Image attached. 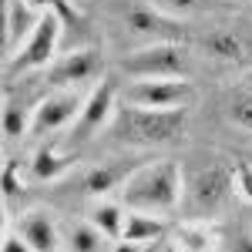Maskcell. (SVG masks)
<instances>
[{"label":"cell","mask_w":252,"mask_h":252,"mask_svg":"<svg viewBox=\"0 0 252 252\" xmlns=\"http://www.w3.org/2000/svg\"><path fill=\"white\" fill-rule=\"evenodd\" d=\"M121 71L131 81H141V78H189L192 61H189V51H185L178 40H161V44L135 47L128 58L121 61Z\"/></svg>","instance_id":"4"},{"label":"cell","mask_w":252,"mask_h":252,"mask_svg":"<svg viewBox=\"0 0 252 252\" xmlns=\"http://www.w3.org/2000/svg\"><path fill=\"white\" fill-rule=\"evenodd\" d=\"M88 222L94 225L97 232L104 235L108 242H118L121 235H125V222H128V209L121 205V202H108V198H101L94 209L88 212Z\"/></svg>","instance_id":"15"},{"label":"cell","mask_w":252,"mask_h":252,"mask_svg":"<svg viewBox=\"0 0 252 252\" xmlns=\"http://www.w3.org/2000/svg\"><path fill=\"white\" fill-rule=\"evenodd\" d=\"M205 54L215 61H225V64H252V37L232 27H215L202 37Z\"/></svg>","instance_id":"13"},{"label":"cell","mask_w":252,"mask_h":252,"mask_svg":"<svg viewBox=\"0 0 252 252\" xmlns=\"http://www.w3.org/2000/svg\"><path fill=\"white\" fill-rule=\"evenodd\" d=\"M222 252H252V235H246V232L225 235V242H222Z\"/></svg>","instance_id":"24"},{"label":"cell","mask_w":252,"mask_h":252,"mask_svg":"<svg viewBox=\"0 0 252 252\" xmlns=\"http://www.w3.org/2000/svg\"><path fill=\"white\" fill-rule=\"evenodd\" d=\"M145 252H155V246H148V249H145Z\"/></svg>","instance_id":"28"},{"label":"cell","mask_w":252,"mask_h":252,"mask_svg":"<svg viewBox=\"0 0 252 252\" xmlns=\"http://www.w3.org/2000/svg\"><path fill=\"white\" fill-rule=\"evenodd\" d=\"M37 7H31L27 0H7V20H3V58H14L24 40L34 34V27L40 24Z\"/></svg>","instance_id":"12"},{"label":"cell","mask_w":252,"mask_h":252,"mask_svg":"<svg viewBox=\"0 0 252 252\" xmlns=\"http://www.w3.org/2000/svg\"><path fill=\"white\" fill-rule=\"evenodd\" d=\"M155 252H182V249H178V246H175V242H161V246H158Z\"/></svg>","instance_id":"27"},{"label":"cell","mask_w":252,"mask_h":252,"mask_svg":"<svg viewBox=\"0 0 252 252\" xmlns=\"http://www.w3.org/2000/svg\"><path fill=\"white\" fill-rule=\"evenodd\" d=\"M115 101H118V84L111 78H101V84L91 88V94L84 97V108H81L78 121H74V145H84V141H91V138L101 131V128H108L111 125V118H115Z\"/></svg>","instance_id":"7"},{"label":"cell","mask_w":252,"mask_h":252,"mask_svg":"<svg viewBox=\"0 0 252 252\" xmlns=\"http://www.w3.org/2000/svg\"><path fill=\"white\" fill-rule=\"evenodd\" d=\"M125 34L131 40H138V47H145V44L178 40L182 37V27H178V17L161 14L152 3H135V7L125 14Z\"/></svg>","instance_id":"9"},{"label":"cell","mask_w":252,"mask_h":252,"mask_svg":"<svg viewBox=\"0 0 252 252\" xmlns=\"http://www.w3.org/2000/svg\"><path fill=\"white\" fill-rule=\"evenodd\" d=\"M135 168H138V165L125 161V158H108V161H101V165H94V168H88V172H84L81 189H84V195H101V198H104L108 192L121 189Z\"/></svg>","instance_id":"14"},{"label":"cell","mask_w":252,"mask_h":252,"mask_svg":"<svg viewBox=\"0 0 252 252\" xmlns=\"http://www.w3.org/2000/svg\"><path fill=\"white\" fill-rule=\"evenodd\" d=\"M172 242L182 252H209L212 242H215V235H212V229H209L202 219H185V222L175 229Z\"/></svg>","instance_id":"18"},{"label":"cell","mask_w":252,"mask_h":252,"mask_svg":"<svg viewBox=\"0 0 252 252\" xmlns=\"http://www.w3.org/2000/svg\"><path fill=\"white\" fill-rule=\"evenodd\" d=\"M14 232L24 235L34 252H58L64 246V232H61L54 212H47V209H27V212H20L17 222H14Z\"/></svg>","instance_id":"11"},{"label":"cell","mask_w":252,"mask_h":252,"mask_svg":"<svg viewBox=\"0 0 252 252\" xmlns=\"http://www.w3.org/2000/svg\"><path fill=\"white\" fill-rule=\"evenodd\" d=\"M168 232L165 219L161 215H148V212H128V222H125V235L128 242H138V246H155L161 242Z\"/></svg>","instance_id":"16"},{"label":"cell","mask_w":252,"mask_h":252,"mask_svg":"<svg viewBox=\"0 0 252 252\" xmlns=\"http://www.w3.org/2000/svg\"><path fill=\"white\" fill-rule=\"evenodd\" d=\"M235 192L242 195L246 202H252V158L235 165Z\"/></svg>","instance_id":"23"},{"label":"cell","mask_w":252,"mask_h":252,"mask_svg":"<svg viewBox=\"0 0 252 252\" xmlns=\"http://www.w3.org/2000/svg\"><path fill=\"white\" fill-rule=\"evenodd\" d=\"M185 128H189L185 108H138V104H121L108 125L118 145H131V148L172 145L185 135Z\"/></svg>","instance_id":"2"},{"label":"cell","mask_w":252,"mask_h":252,"mask_svg":"<svg viewBox=\"0 0 252 252\" xmlns=\"http://www.w3.org/2000/svg\"><path fill=\"white\" fill-rule=\"evenodd\" d=\"M81 108H84V97L78 88H54L51 94H44L34 104V121H31V131L34 135H54L64 125L78 121Z\"/></svg>","instance_id":"8"},{"label":"cell","mask_w":252,"mask_h":252,"mask_svg":"<svg viewBox=\"0 0 252 252\" xmlns=\"http://www.w3.org/2000/svg\"><path fill=\"white\" fill-rule=\"evenodd\" d=\"M58 40H61V17L54 10H44L40 24L34 27V34L24 40L14 58H7V81H14L20 74H31V71H40V67H51L54 64V54H58Z\"/></svg>","instance_id":"5"},{"label":"cell","mask_w":252,"mask_h":252,"mask_svg":"<svg viewBox=\"0 0 252 252\" xmlns=\"http://www.w3.org/2000/svg\"><path fill=\"white\" fill-rule=\"evenodd\" d=\"M121 97L125 104L138 108H189L195 101V88L185 78H141L131 81Z\"/></svg>","instance_id":"6"},{"label":"cell","mask_w":252,"mask_h":252,"mask_svg":"<svg viewBox=\"0 0 252 252\" xmlns=\"http://www.w3.org/2000/svg\"><path fill=\"white\" fill-rule=\"evenodd\" d=\"M118 192L128 212H148L165 219L182 205V165L172 158L145 161L128 175V182Z\"/></svg>","instance_id":"1"},{"label":"cell","mask_w":252,"mask_h":252,"mask_svg":"<svg viewBox=\"0 0 252 252\" xmlns=\"http://www.w3.org/2000/svg\"><path fill=\"white\" fill-rule=\"evenodd\" d=\"M101 71H104V61L94 47H78L47 67V84L51 88H81V84L94 81Z\"/></svg>","instance_id":"10"},{"label":"cell","mask_w":252,"mask_h":252,"mask_svg":"<svg viewBox=\"0 0 252 252\" xmlns=\"http://www.w3.org/2000/svg\"><path fill=\"white\" fill-rule=\"evenodd\" d=\"M148 246H138V242H128V239H118L111 242V252H145Z\"/></svg>","instance_id":"26"},{"label":"cell","mask_w":252,"mask_h":252,"mask_svg":"<svg viewBox=\"0 0 252 252\" xmlns=\"http://www.w3.org/2000/svg\"><path fill=\"white\" fill-rule=\"evenodd\" d=\"M198 165H182V209L189 219L219 215L235 192V168L219 158H195Z\"/></svg>","instance_id":"3"},{"label":"cell","mask_w":252,"mask_h":252,"mask_svg":"<svg viewBox=\"0 0 252 252\" xmlns=\"http://www.w3.org/2000/svg\"><path fill=\"white\" fill-rule=\"evenodd\" d=\"M64 246L71 252H101L104 235L97 232L91 222H74V225L64 229Z\"/></svg>","instance_id":"19"},{"label":"cell","mask_w":252,"mask_h":252,"mask_svg":"<svg viewBox=\"0 0 252 252\" xmlns=\"http://www.w3.org/2000/svg\"><path fill=\"white\" fill-rule=\"evenodd\" d=\"M31 121H34V108L27 101H3V135L7 138H20L31 131Z\"/></svg>","instance_id":"20"},{"label":"cell","mask_w":252,"mask_h":252,"mask_svg":"<svg viewBox=\"0 0 252 252\" xmlns=\"http://www.w3.org/2000/svg\"><path fill=\"white\" fill-rule=\"evenodd\" d=\"M225 115H229V121H232L235 128H242V131L252 135V91H239V94L229 97Z\"/></svg>","instance_id":"21"},{"label":"cell","mask_w":252,"mask_h":252,"mask_svg":"<svg viewBox=\"0 0 252 252\" xmlns=\"http://www.w3.org/2000/svg\"><path fill=\"white\" fill-rule=\"evenodd\" d=\"M0 252H34L31 246H27V239L20 232H3V246H0Z\"/></svg>","instance_id":"25"},{"label":"cell","mask_w":252,"mask_h":252,"mask_svg":"<svg viewBox=\"0 0 252 252\" xmlns=\"http://www.w3.org/2000/svg\"><path fill=\"white\" fill-rule=\"evenodd\" d=\"M148 3L158 7L161 14H168V17H189L202 7V0H148Z\"/></svg>","instance_id":"22"},{"label":"cell","mask_w":252,"mask_h":252,"mask_svg":"<svg viewBox=\"0 0 252 252\" xmlns=\"http://www.w3.org/2000/svg\"><path fill=\"white\" fill-rule=\"evenodd\" d=\"M71 165H74V158L64 155L58 145H44V148H37V155L31 161V175H34L37 182H54V178H61Z\"/></svg>","instance_id":"17"}]
</instances>
